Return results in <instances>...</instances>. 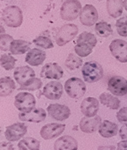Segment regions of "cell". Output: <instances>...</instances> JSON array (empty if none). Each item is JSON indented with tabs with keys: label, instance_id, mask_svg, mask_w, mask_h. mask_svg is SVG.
<instances>
[{
	"label": "cell",
	"instance_id": "cell-1",
	"mask_svg": "<svg viewBox=\"0 0 127 150\" xmlns=\"http://www.w3.org/2000/svg\"><path fill=\"white\" fill-rule=\"evenodd\" d=\"M76 43L74 48L76 54L80 57H86L92 53L93 49L97 45V40L95 34L85 31L79 34Z\"/></svg>",
	"mask_w": 127,
	"mask_h": 150
},
{
	"label": "cell",
	"instance_id": "cell-2",
	"mask_svg": "<svg viewBox=\"0 0 127 150\" xmlns=\"http://www.w3.org/2000/svg\"><path fill=\"white\" fill-rule=\"evenodd\" d=\"M82 74L85 82L94 83L102 79L104 69L101 64H99L96 61H89L84 63L82 69Z\"/></svg>",
	"mask_w": 127,
	"mask_h": 150
},
{
	"label": "cell",
	"instance_id": "cell-3",
	"mask_svg": "<svg viewBox=\"0 0 127 150\" xmlns=\"http://www.w3.org/2000/svg\"><path fill=\"white\" fill-rule=\"evenodd\" d=\"M2 19L8 27L18 28L23 22L22 11L18 6H7L2 10Z\"/></svg>",
	"mask_w": 127,
	"mask_h": 150
},
{
	"label": "cell",
	"instance_id": "cell-4",
	"mask_svg": "<svg viewBox=\"0 0 127 150\" xmlns=\"http://www.w3.org/2000/svg\"><path fill=\"white\" fill-rule=\"evenodd\" d=\"M82 9V5L78 0H66L60 8L61 18L64 21L75 20Z\"/></svg>",
	"mask_w": 127,
	"mask_h": 150
},
{
	"label": "cell",
	"instance_id": "cell-5",
	"mask_svg": "<svg viewBox=\"0 0 127 150\" xmlns=\"http://www.w3.org/2000/svg\"><path fill=\"white\" fill-rule=\"evenodd\" d=\"M78 32V26L75 24H66L61 27L56 34V43L59 47H63L72 41Z\"/></svg>",
	"mask_w": 127,
	"mask_h": 150
},
{
	"label": "cell",
	"instance_id": "cell-6",
	"mask_svg": "<svg viewBox=\"0 0 127 150\" xmlns=\"http://www.w3.org/2000/svg\"><path fill=\"white\" fill-rule=\"evenodd\" d=\"M65 91L72 98H82L86 92V85L81 79L72 77L67 80L64 86Z\"/></svg>",
	"mask_w": 127,
	"mask_h": 150
},
{
	"label": "cell",
	"instance_id": "cell-7",
	"mask_svg": "<svg viewBox=\"0 0 127 150\" xmlns=\"http://www.w3.org/2000/svg\"><path fill=\"white\" fill-rule=\"evenodd\" d=\"M15 106L22 113L30 112L35 108L36 99L32 94L28 92H20L15 97Z\"/></svg>",
	"mask_w": 127,
	"mask_h": 150
},
{
	"label": "cell",
	"instance_id": "cell-8",
	"mask_svg": "<svg viewBox=\"0 0 127 150\" xmlns=\"http://www.w3.org/2000/svg\"><path fill=\"white\" fill-rule=\"evenodd\" d=\"M113 57L120 63H127V42L120 39H115L109 46Z\"/></svg>",
	"mask_w": 127,
	"mask_h": 150
},
{
	"label": "cell",
	"instance_id": "cell-9",
	"mask_svg": "<svg viewBox=\"0 0 127 150\" xmlns=\"http://www.w3.org/2000/svg\"><path fill=\"white\" fill-rule=\"evenodd\" d=\"M107 89L114 95L124 96L127 94V79L121 76H113L108 80Z\"/></svg>",
	"mask_w": 127,
	"mask_h": 150
},
{
	"label": "cell",
	"instance_id": "cell-10",
	"mask_svg": "<svg viewBox=\"0 0 127 150\" xmlns=\"http://www.w3.org/2000/svg\"><path fill=\"white\" fill-rule=\"evenodd\" d=\"M28 127L23 123H15L7 127L5 131V137L9 142H15L21 139L27 133Z\"/></svg>",
	"mask_w": 127,
	"mask_h": 150
},
{
	"label": "cell",
	"instance_id": "cell-11",
	"mask_svg": "<svg viewBox=\"0 0 127 150\" xmlns=\"http://www.w3.org/2000/svg\"><path fill=\"white\" fill-rule=\"evenodd\" d=\"M79 18L80 22L85 26H93L98 19V12L95 6L87 4L82 8Z\"/></svg>",
	"mask_w": 127,
	"mask_h": 150
},
{
	"label": "cell",
	"instance_id": "cell-12",
	"mask_svg": "<svg viewBox=\"0 0 127 150\" xmlns=\"http://www.w3.org/2000/svg\"><path fill=\"white\" fill-rule=\"evenodd\" d=\"M65 129H66L65 124H56V123L46 124L40 129V137L46 140L54 139L60 136L64 132Z\"/></svg>",
	"mask_w": 127,
	"mask_h": 150
},
{
	"label": "cell",
	"instance_id": "cell-13",
	"mask_svg": "<svg viewBox=\"0 0 127 150\" xmlns=\"http://www.w3.org/2000/svg\"><path fill=\"white\" fill-rule=\"evenodd\" d=\"M47 111L49 116L58 121H63L71 115V110L66 105L60 104H51L47 107Z\"/></svg>",
	"mask_w": 127,
	"mask_h": 150
},
{
	"label": "cell",
	"instance_id": "cell-14",
	"mask_svg": "<svg viewBox=\"0 0 127 150\" xmlns=\"http://www.w3.org/2000/svg\"><path fill=\"white\" fill-rule=\"evenodd\" d=\"M40 77L48 79L59 80L63 78V70L56 63H48L42 67Z\"/></svg>",
	"mask_w": 127,
	"mask_h": 150
},
{
	"label": "cell",
	"instance_id": "cell-15",
	"mask_svg": "<svg viewBox=\"0 0 127 150\" xmlns=\"http://www.w3.org/2000/svg\"><path fill=\"white\" fill-rule=\"evenodd\" d=\"M46 117H47L46 110L41 108H34L30 112H20L18 114L20 120L31 122V123H40L45 120Z\"/></svg>",
	"mask_w": 127,
	"mask_h": 150
},
{
	"label": "cell",
	"instance_id": "cell-16",
	"mask_svg": "<svg viewBox=\"0 0 127 150\" xmlns=\"http://www.w3.org/2000/svg\"><path fill=\"white\" fill-rule=\"evenodd\" d=\"M99 101L93 97L85 98L81 104V111L87 117H93L97 115L99 110Z\"/></svg>",
	"mask_w": 127,
	"mask_h": 150
},
{
	"label": "cell",
	"instance_id": "cell-17",
	"mask_svg": "<svg viewBox=\"0 0 127 150\" xmlns=\"http://www.w3.org/2000/svg\"><path fill=\"white\" fill-rule=\"evenodd\" d=\"M63 93V86L59 82H49L44 86L42 95L49 100H59Z\"/></svg>",
	"mask_w": 127,
	"mask_h": 150
},
{
	"label": "cell",
	"instance_id": "cell-18",
	"mask_svg": "<svg viewBox=\"0 0 127 150\" xmlns=\"http://www.w3.org/2000/svg\"><path fill=\"white\" fill-rule=\"evenodd\" d=\"M101 124V117L96 115L93 117H85L82 118L80 120L79 127L83 133H93L99 129Z\"/></svg>",
	"mask_w": 127,
	"mask_h": 150
},
{
	"label": "cell",
	"instance_id": "cell-19",
	"mask_svg": "<svg viewBox=\"0 0 127 150\" xmlns=\"http://www.w3.org/2000/svg\"><path fill=\"white\" fill-rule=\"evenodd\" d=\"M14 78L20 86H22L30 79L35 78V72L28 66L17 67L14 71Z\"/></svg>",
	"mask_w": 127,
	"mask_h": 150
},
{
	"label": "cell",
	"instance_id": "cell-20",
	"mask_svg": "<svg viewBox=\"0 0 127 150\" xmlns=\"http://www.w3.org/2000/svg\"><path fill=\"white\" fill-rule=\"evenodd\" d=\"M54 150H78V142L71 136L65 135L56 140Z\"/></svg>",
	"mask_w": 127,
	"mask_h": 150
},
{
	"label": "cell",
	"instance_id": "cell-21",
	"mask_svg": "<svg viewBox=\"0 0 127 150\" xmlns=\"http://www.w3.org/2000/svg\"><path fill=\"white\" fill-rule=\"evenodd\" d=\"M46 58L47 54L45 52L37 48H34L28 52L25 57V62L30 66L37 67L44 63Z\"/></svg>",
	"mask_w": 127,
	"mask_h": 150
},
{
	"label": "cell",
	"instance_id": "cell-22",
	"mask_svg": "<svg viewBox=\"0 0 127 150\" xmlns=\"http://www.w3.org/2000/svg\"><path fill=\"white\" fill-rule=\"evenodd\" d=\"M98 132L99 134L104 138H111L118 133V126L115 123L104 120L101 123Z\"/></svg>",
	"mask_w": 127,
	"mask_h": 150
},
{
	"label": "cell",
	"instance_id": "cell-23",
	"mask_svg": "<svg viewBox=\"0 0 127 150\" xmlns=\"http://www.w3.org/2000/svg\"><path fill=\"white\" fill-rule=\"evenodd\" d=\"M107 11L110 17L116 18L120 17L123 11V0H107Z\"/></svg>",
	"mask_w": 127,
	"mask_h": 150
},
{
	"label": "cell",
	"instance_id": "cell-24",
	"mask_svg": "<svg viewBox=\"0 0 127 150\" xmlns=\"http://www.w3.org/2000/svg\"><path fill=\"white\" fill-rule=\"evenodd\" d=\"M30 43L24 40H14L11 43L9 51L13 55H22L30 50Z\"/></svg>",
	"mask_w": 127,
	"mask_h": 150
},
{
	"label": "cell",
	"instance_id": "cell-25",
	"mask_svg": "<svg viewBox=\"0 0 127 150\" xmlns=\"http://www.w3.org/2000/svg\"><path fill=\"white\" fill-rule=\"evenodd\" d=\"M100 101L103 105L112 110H117L120 108V101L116 97L107 92H103L99 96Z\"/></svg>",
	"mask_w": 127,
	"mask_h": 150
},
{
	"label": "cell",
	"instance_id": "cell-26",
	"mask_svg": "<svg viewBox=\"0 0 127 150\" xmlns=\"http://www.w3.org/2000/svg\"><path fill=\"white\" fill-rule=\"evenodd\" d=\"M15 83L8 76H6L0 79V96L6 97L11 95L15 90Z\"/></svg>",
	"mask_w": 127,
	"mask_h": 150
},
{
	"label": "cell",
	"instance_id": "cell-27",
	"mask_svg": "<svg viewBox=\"0 0 127 150\" xmlns=\"http://www.w3.org/2000/svg\"><path fill=\"white\" fill-rule=\"evenodd\" d=\"M19 150H40V143L33 137H26L21 139L18 144Z\"/></svg>",
	"mask_w": 127,
	"mask_h": 150
},
{
	"label": "cell",
	"instance_id": "cell-28",
	"mask_svg": "<svg viewBox=\"0 0 127 150\" xmlns=\"http://www.w3.org/2000/svg\"><path fill=\"white\" fill-rule=\"evenodd\" d=\"M82 63H83V60L82 58L73 53H69L65 61V66L70 70L78 69L82 67Z\"/></svg>",
	"mask_w": 127,
	"mask_h": 150
},
{
	"label": "cell",
	"instance_id": "cell-29",
	"mask_svg": "<svg viewBox=\"0 0 127 150\" xmlns=\"http://www.w3.org/2000/svg\"><path fill=\"white\" fill-rule=\"evenodd\" d=\"M95 30L96 34L101 38H107L114 33L111 25L106 21L97 22L95 25Z\"/></svg>",
	"mask_w": 127,
	"mask_h": 150
},
{
	"label": "cell",
	"instance_id": "cell-30",
	"mask_svg": "<svg viewBox=\"0 0 127 150\" xmlns=\"http://www.w3.org/2000/svg\"><path fill=\"white\" fill-rule=\"evenodd\" d=\"M43 86V82L38 78H33L25 82L24 85L20 86L18 90H25V91H36L40 89Z\"/></svg>",
	"mask_w": 127,
	"mask_h": 150
},
{
	"label": "cell",
	"instance_id": "cell-31",
	"mask_svg": "<svg viewBox=\"0 0 127 150\" xmlns=\"http://www.w3.org/2000/svg\"><path fill=\"white\" fill-rule=\"evenodd\" d=\"M0 63L2 68L6 70L9 71L15 68L16 59L9 54H2L0 57Z\"/></svg>",
	"mask_w": 127,
	"mask_h": 150
},
{
	"label": "cell",
	"instance_id": "cell-32",
	"mask_svg": "<svg viewBox=\"0 0 127 150\" xmlns=\"http://www.w3.org/2000/svg\"><path fill=\"white\" fill-rule=\"evenodd\" d=\"M33 43L37 47H40L46 50L51 49L54 47L51 39H49L48 37L43 36V35L37 37L35 39H34Z\"/></svg>",
	"mask_w": 127,
	"mask_h": 150
},
{
	"label": "cell",
	"instance_id": "cell-33",
	"mask_svg": "<svg viewBox=\"0 0 127 150\" xmlns=\"http://www.w3.org/2000/svg\"><path fill=\"white\" fill-rule=\"evenodd\" d=\"M116 30L121 37H127V16L119 18L116 22Z\"/></svg>",
	"mask_w": 127,
	"mask_h": 150
},
{
	"label": "cell",
	"instance_id": "cell-34",
	"mask_svg": "<svg viewBox=\"0 0 127 150\" xmlns=\"http://www.w3.org/2000/svg\"><path fill=\"white\" fill-rule=\"evenodd\" d=\"M14 40L13 38L10 36L9 34H1L0 38V42H1V50L2 51H8L10 49V45L11 43Z\"/></svg>",
	"mask_w": 127,
	"mask_h": 150
},
{
	"label": "cell",
	"instance_id": "cell-35",
	"mask_svg": "<svg viewBox=\"0 0 127 150\" xmlns=\"http://www.w3.org/2000/svg\"><path fill=\"white\" fill-rule=\"evenodd\" d=\"M116 118L120 123H127V107H124L116 113Z\"/></svg>",
	"mask_w": 127,
	"mask_h": 150
},
{
	"label": "cell",
	"instance_id": "cell-36",
	"mask_svg": "<svg viewBox=\"0 0 127 150\" xmlns=\"http://www.w3.org/2000/svg\"><path fill=\"white\" fill-rule=\"evenodd\" d=\"M119 134L122 139H127V124L122 126L119 131Z\"/></svg>",
	"mask_w": 127,
	"mask_h": 150
},
{
	"label": "cell",
	"instance_id": "cell-37",
	"mask_svg": "<svg viewBox=\"0 0 127 150\" xmlns=\"http://www.w3.org/2000/svg\"><path fill=\"white\" fill-rule=\"evenodd\" d=\"M0 150H15L14 146L8 142H2Z\"/></svg>",
	"mask_w": 127,
	"mask_h": 150
},
{
	"label": "cell",
	"instance_id": "cell-38",
	"mask_svg": "<svg viewBox=\"0 0 127 150\" xmlns=\"http://www.w3.org/2000/svg\"><path fill=\"white\" fill-rule=\"evenodd\" d=\"M117 150H127V139H124L118 143Z\"/></svg>",
	"mask_w": 127,
	"mask_h": 150
},
{
	"label": "cell",
	"instance_id": "cell-39",
	"mask_svg": "<svg viewBox=\"0 0 127 150\" xmlns=\"http://www.w3.org/2000/svg\"><path fill=\"white\" fill-rule=\"evenodd\" d=\"M97 150H116L114 146H101L97 148Z\"/></svg>",
	"mask_w": 127,
	"mask_h": 150
},
{
	"label": "cell",
	"instance_id": "cell-40",
	"mask_svg": "<svg viewBox=\"0 0 127 150\" xmlns=\"http://www.w3.org/2000/svg\"><path fill=\"white\" fill-rule=\"evenodd\" d=\"M123 5H124V8H125L126 11H127V0H124Z\"/></svg>",
	"mask_w": 127,
	"mask_h": 150
},
{
	"label": "cell",
	"instance_id": "cell-41",
	"mask_svg": "<svg viewBox=\"0 0 127 150\" xmlns=\"http://www.w3.org/2000/svg\"><path fill=\"white\" fill-rule=\"evenodd\" d=\"M98 1H102V0H98Z\"/></svg>",
	"mask_w": 127,
	"mask_h": 150
}]
</instances>
